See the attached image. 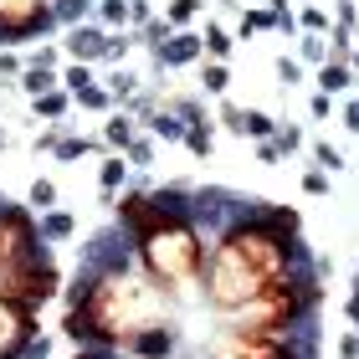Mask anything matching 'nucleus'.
<instances>
[{
    "label": "nucleus",
    "mask_w": 359,
    "mask_h": 359,
    "mask_svg": "<svg viewBox=\"0 0 359 359\" xmlns=\"http://www.w3.org/2000/svg\"><path fill=\"white\" fill-rule=\"evenodd\" d=\"M170 323L165 287L149 272H134L123 262H83L67 292V334L93 349H128L144 329Z\"/></svg>",
    "instance_id": "1"
},
{
    "label": "nucleus",
    "mask_w": 359,
    "mask_h": 359,
    "mask_svg": "<svg viewBox=\"0 0 359 359\" xmlns=\"http://www.w3.org/2000/svg\"><path fill=\"white\" fill-rule=\"evenodd\" d=\"M0 149H6V128H0Z\"/></svg>",
    "instance_id": "35"
},
{
    "label": "nucleus",
    "mask_w": 359,
    "mask_h": 359,
    "mask_svg": "<svg viewBox=\"0 0 359 359\" xmlns=\"http://www.w3.org/2000/svg\"><path fill=\"white\" fill-rule=\"evenodd\" d=\"M292 277V252H287V236L272 231V226L257 216V221H236L231 231L221 236L216 257L205 267V298L216 313H241L252 298H262L272 283Z\"/></svg>",
    "instance_id": "2"
},
{
    "label": "nucleus",
    "mask_w": 359,
    "mask_h": 359,
    "mask_svg": "<svg viewBox=\"0 0 359 359\" xmlns=\"http://www.w3.org/2000/svg\"><path fill=\"white\" fill-rule=\"evenodd\" d=\"M128 159H134V165H149V159H154V144H149V139H134V144H128Z\"/></svg>",
    "instance_id": "29"
},
{
    "label": "nucleus",
    "mask_w": 359,
    "mask_h": 359,
    "mask_svg": "<svg viewBox=\"0 0 359 359\" xmlns=\"http://www.w3.org/2000/svg\"><path fill=\"white\" fill-rule=\"evenodd\" d=\"M36 308L15 303L0 292V359H26L31 349H36Z\"/></svg>",
    "instance_id": "8"
},
{
    "label": "nucleus",
    "mask_w": 359,
    "mask_h": 359,
    "mask_svg": "<svg viewBox=\"0 0 359 359\" xmlns=\"http://www.w3.org/2000/svg\"><path fill=\"white\" fill-rule=\"evenodd\" d=\"M195 11H201V0H170V15H165V21H170V26H185Z\"/></svg>",
    "instance_id": "21"
},
{
    "label": "nucleus",
    "mask_w": 359,
    "mask_h": 359,
    "mask_svg": "<svg viewBox=\"0 0 359 359\" xmlns=\"http://www.w3.org/2000/svg\"><path fill=\"white\" fill-rule=\"evenodd\" d=\"M77 359H103V349H83V354H77Z\"/></svg>",
    "instance_id": "34"
},
{
    "label": "nucleus",
    "mask_w": 359,
    "mask_h": 359,
    "mask_svg": "<svg viewBox=\"0 0 359 359\" xmlns=\"http://www.w3.org/2000/svg\"><path fill=\"white\" fill-rule=\"evenodd\" d=\"M26 201H31V210H52L57 205V185H52V180H36Z\"/></svg>",
    "instance_id": "17"
},
{
    "label": "nucleus",
    "mask_w": 359,
    "mask_h": 359,
    "mask_svg": "<svg viewBox=\"0 0 359 359\" xmlns=\"http://www.w3.org/2000/svg\"><path fill=\"white\" fill-rule=\"evenodd\" d=\"M57 26V0H0V41H31Z\"/></svg>",
    "instance_id": "6"
},
{
    "label": "nucleus",
    "mask_w": 359,
    "mask_h": 359,
    "mask_svg": "<svg viewBox=\"0 0 359 359\" xmlns=\"http://www.w3.org/2000/svg\"><path fill=\"white\" fill-rule=\"evenodd\" d=\"M205 88L210 93H226V62H210V67H205Z\"/></svg>",
    "instance_id": "28"
},
{
    "label": "nucleus",
    "mask_w": 359,
    "mask_h": 359,
    "mask_svg": "<svg viewBox=\"0 0 359 359\" xmlns=\"http://www.w3.org/2000/svg\"><path fill=\"white\" fill-rule=\"evenodd\" d=\"M241 134H252V139H267V134H272V123L262 118V113H247V118H241Z\"/></svg>",
    "instance_id": "25"
},
{
    "label": "nucleus",
    "mask_w": 359,
    "mask_h": 359,
    "mask_svg": "<svg viewBox=\"0 0 359 359\" xmlns=\"http://www.w3.org/2000/svg\"><path fill=\"white\" fill-rule=\"evenodd\" d=\"M36 257H41V221L31 216L26 205L0 201V283H6L15 267L36 262Z\"/></svg>",
    "instance_id": "5"
},
{
    "label": "nucleus",
    "mask_w": 359,
    "mask_h": 359,
    "mask_svg": "<svg viewBox=\"0 0 359 359\" xmlns=\"http://www.w3.org/2000/svg\"><path fill=\"white\" fill-rule=\"evenodd\" d=\"M113 149H128V144L139 139V123H134V113H113L108 118V134H103Z\"/></svg>",
    "instance_id": "11"
},
{
    "label": "nucleus",
    "mask_w": 359,
    "mask_h": 359,
    "mask_svg": "<svg viewBox=\"0 0 359 359\" xmlns=\"http://www.w3.org/2000/svg\"><path fill=\"white\" fill-rule=\"evenodd\" d=\"M210 359H298V349H292V339H283V334L226 329L216 344H210Z\"/></svg>",
    "instance_id": "7"
},
{
    "label": "nucleus",
    "mask_w": 359,
    "mask_h": 359,
    "mask_svg": "<svg viewBox=\"0 0 359 359\" xmlns=\"http://www.w3.org/2000/svg\"><path fill=\"white\" fill-rule=\"evenodd\" d=\"M88 149H97V144L93 139H57V159H77V154H88Z\"/></svg>",
    "instance_id": "20"
},
{
    "label": "nucleus",
    "mask_w": 359,
    "mask_h": 359,
    "mask_svg": "<svg viewBox=\"0 0 359 359\" xmlns=\"http://www.w3.org/2000/svg\"><path fill=\"white\" fill-rule=\"evenodd\" d=\"M123 46H128L123 36H108V62H118V57H123Z\"/></svg>",
    "instance_id": "33"
},
{
    "label": "nucleus",
    "mask_w": 359,
    "mask_h": 359,
    "mask_svg": "<svg viewBox=\"0 0 359 359\" xmlns=\"http://www.w3.org/2000/svg\"><path fill=\"white\" fill-rule=\"evenodd\" d=\"M97 15H103V26H123L128 21V0H103Z\"/></svg>",
    "instance_id": "19"
},
{
    "label": "nucleus",
    "mask_w": 359,
    "mask_h": 359,
    "mask_svg": "<svg viewBox=\"0 0 359 359\" xmlns=\"http://www.w3.org/2000/svg\"><path fill=\"white\" fill-rule=\"evenodd\" d=\"M77 11H83V0H57V21H77Z\"/></svg>",
    "instance_id": "32"
},
{
    "label": "nucleus",
    "mask_w": 359,
    "mask_h": 359,
    "mask_svg": "<svg viewBox=\"0 0 359 359\" xmlns=\"http://www.w3.org/2000/svg\"><path fill=\"white\" fill-rule=\"evenodd\" d=\"M318 303V287L303 283V277H283L272 283L262 298H252L241 313H231V329H252V334H292L303 323V313Z\"/></svg>",
    "instance_id": "4"
},
{
    "label": "nucleus",
    "mask_w": 359,
    "mask_h": 359,
    "mask_svg": "<svg viewBox=\"0 0 359 359\" xmlns=\"http://www.w3.org/2000/svg\"><path fill=\"white\" fill-rule=\"evenodd\" d=\"M123 180H128V159L113 154L108 165H103V195H108V201H118V185H123Z\"/></svg>",
    "instance_id": "14"
},
{
    "label": "nucleus",
    "mask_w": 359,
    "mask_h": 359,
    "mask_svg": "<svg viewBox=\"0 0 359 359\" xmlns=\"http://www.w3.org/2000/svg\"><path fill=\"white\" fill-rule=\"evenodd\" d=\"M149 128H154L159 139H185V123H180L175 113H154V118H149Z\"/></svg>",
    "instance_id": "18"
},
{
    "label": "nucleus",
    "mask_w": 359,
    "mask_h": 359,
    "mask_svg": "<svg viewBox=\"0 0 359 359\" xmlns=\"http://www.w3.org/2000/svg\"><path fill=\"white\" fill-rule=\"evenodd\" d=\"M170 36H175L170 21H149V26H144V41H154V52H159V46H165Z\"/></svg>",
    "instance_id": "26"
},
{
    "label": "nucleus",
    "mask_w": 359,
    "mask_h": 359,
    "mask_svg": "<svg viewBox=\"0 0 359 359\" xmlns=\"http://www.w3.org/2000/svg\"><path fill=\"white\" fill-rule=\"evenodd\" d=\"M67 103H72V93H41V97H31V108H36V118H62L67 113Z\"/></svg>",
    "instance_id": "13"
},
{
    "label": "nucleus",
    "mask_w": 359,
    "mask_h": 359,
    "mask_svg": "<svg viewBox=\"0 0 359 359\" xmlns=\"http://www.w3.org/2000/svg\"><path fill=\"white\" fill-rule=\"evenodd\" d=\"M26 72V62L15 57V52H0V77H21Z\"/></svg>",
    "instance_id": "30"
},
{
    "label": "nucleus",
    "mask_w": 359,
    "mask_h": 359,
    "mask_svg": "<svg viewBox=\"0 0 359 359\" xmlns=\"http://www.w3.org/2000/svg\"><path fill=\"white\" fill-rule=\"evenodd\" d=\"M77 231V221L67 216V210H46V216H41V236L46 241H67Z\"/></svg>",
    "instance_id": "12"
},
{
    "label": "nucleus",
    "mask_w": 359,
    "mask_h": 359,
    "mask_svg": "<svg viewBox=\"0 0 359 359\" xmlns=\"http://www.w3.org/2000/svg\"><path fill=\"white\" fill-rule=\"evenodd\" d=\"M185 144H190V154H210V134H205V128H185Z\"/></svg>",
    "instance_id": "27"
},
{
    "label": "nucleus",
    "mask_w": 359,
    "mask_h": 359,
    "mask_svg": "<svg viewBox=\"0 0 359 359\" xmlns=\"http://www.w3.org/2000/svg\"><path fill=\"white\" fill-rule=\"evenodd\" d=\"M201 41H205V52L216 57V62H226V52H231V41H226V31H216V26H210V31H205Z\"/></svg>",
    "instance_id": "22"
},
{
    "label": "nucleus",
    "mask_w": 359,
    "mask_h": 359,
    "mask_svg": "<svg viewBox=\"0 0 359 359\" xmlns=\"http://www.w3.org/2000/svg\"><path fill=\"white\" fill-rule=\"evenodd\" d=\"M52 77H57V72H46V67H26V72H21V88H26L31 97H41V93H52Z\"/></svg>",
    "instance_id": "16"
},
{
    "label": "nucleus",
    "mask_w": 359,
    "mask_h": 359,
    "mask_svg": "<svg viewBox=\"0 0 359 359\" xmlns=\"http://www.w3.org/2000/svg\"><path fill=\"white\" fill-rule=\"evenodd\" d=\"M77 103H83V108H97V113H103V108H113V93H108V88H88L83 97H77Z\"/></svg>",
    "instance_id": "24"
},
{
    "label": "nucleus",
    "mask_w": 359,
    "mask_h": 359,
    "mask_svg": "<svg viewBox=\"0 0 359 359\" xmlns=\"http://www.w3.org/2000/svg\"><path fill=\"white\" fill-rule=\"evenodd\" d=\"M67 52H72V62H108V36L97 26H72V36H67Z\"/></svg>",
    "instance_id": "9"
},
{
    "label": "nucleus",
    "mask_w": 359,
    "mask_h": 359,
    "mask_svg": "<svg viewBox=\"0 0 359 359\" xmlns=\"http://www.w3.org/2000/svg\"><path fill=\"white\" fill-rule=\"evenodd\" d=\"M62 83H67V93H72V103H77V97H83L88 88H97V83H93V72L83 67V62H72V67L62 72Z\"/></svg>",
    "instance_id": "15"
},
{
    "label": "nucleus",
    "mask_w": 359,
    "mask_h": 359,
    "mask_svg": "<svg viewBox=\"0 0 359 359\" xmlns=\"http://www.w3.org/2000/svg\"><path fill=\"white\" fill-rule=\"evenodd\" d=\"M108 93H113V103H134V77H128V72H118V77L108 83Z\"/></svg>",
    "instance_id": "23"
},
{
    "label": "nucleus",
    "mask_w": 359,
    "mask_h": 359,
    "mask_svg": "<svg viewBox=\"0 0 359 359\" xmlns=\"http://www.w3.org/2000/svg\"><path fill=\"white\" fill-rule=\"evenodd\" d=\"M201 52H205V41H201V36H190V31H175V36L159 46L154 57H159V67H185V62H195Z\"/></svg>",
    "instance_id": "10"
},
{
    "label": "nucleus",
    "mask_w": 359,
    "mask_h": 359,
    "mask_svg": "<svg viewBox=\"0 0 359 359\" xmlns=\"http://www.w3.org/2000/svg\"><path fill=\"white\" fill-rule=\"evenodd\" d=\"M26 67H46V72H57V52H52V46H41V52L26 62Z\"/></svg>",
    "instance_id": "31"
},
{
    "label": "nucleus",
    "mask_w": 359,
    "mask_h": 359,
    "mask_svg": "<svg viewBox=\"0 0 359 359\" xmlns=\"http://www.w3.org/2000/svg\"><path fill=\"white\" fill-rule=\"evenodd\" d=\"M159 201V221L139 236V267L154 277L159 287H190L195 277H205V241L195 231L190 210H185V195H170V190H154Z\"/></svg>",
    "instance_id": "3"
}]
</instances>
